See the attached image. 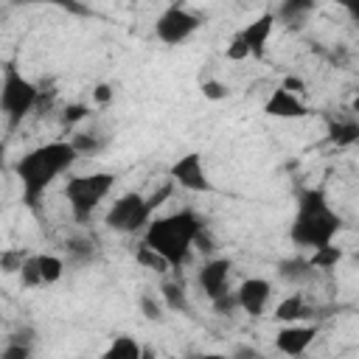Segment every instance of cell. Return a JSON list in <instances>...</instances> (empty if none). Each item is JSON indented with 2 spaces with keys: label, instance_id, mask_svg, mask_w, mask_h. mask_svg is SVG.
Listing matches in <instances>:
<instances>
[{
  "label": "cell",
  "instance_id": "obj_18",
  "mask_svg": "<svg viewBox=\"0 0 359 359\" xmlns=\"http://www.w3.org/2000/svg\"><path fill=\"white\" fill-rule=\"evenodd\" d=\"M160 294H163V303H165L171 311H182V314H188V311H191L182 283H177V280H165V283H163V289H160Z\"/></svg>",
  "mask_w": 359,
  "mask_h": 359
},
{
  "label": "cell",
  "instance_id": "obj_12",
  "mask_svg": "<svg viewBox=\"0 0 359 359\" xmlns=\"http://www.w3.org/2000/svg\"><path fill=\"white\" fill-rule=\"evenodd\" d=\"M314 337H317V328L314 325H297V323H292V325H283L278 331L275 348L280 353H286V356H300L314 342Z\"/></svg>",
  "mask_w": 359,
  "mask_h": 359
},
{
  "label": "cell",
  "instance_id": "obj_36",
  "mask_svg": "<svg viewBox=\"0 0 359 359\" xmlns=\"http://www.w3.org/2000/svg\"><path fill=\"white\" fill-rule=\"evenodd\" d=\"M196 359H233V356H224V353H202Z\"/></svg>",
  "mask_w": 359,
  "mask_h": 359
},
{
  "label": "cell",
  "instance_id": "obj_24",
  "mask_svg": "<svg viewBox=\"0 0 359 359\" xmlns=\"http://www.w3.org/2000/svg\"><path fill=\"white\" fill-rule=\"evenodd\" d=\"M20 283L25 289H34V286H42V278H39V269H36V255H28L22 269H20Z\"/></svg>",
  "mask_w": 359,
  "mask_h": 359
},
{
  "label": "cell",
  "instance_id": "obj_22",
  "mask_svg": "<svg viewBox=\"0 0 359 359\" xmlns=\"http://www.w3.org/2000/svg\"><path fill=\"white\" fill-rule=\"evenodd\" d=\"M0 359H31V342L28 339H20V334H14L11 342L3 348Z\"/></svg>",
  "mask_w": 359,
  "mask_h": 359
},
{
  "label": "cell",
  "instance_id": "obj_34",
  "mask_svg": "<svg viewBox=\"0 0 359 359\" xmlns=\"http://www.w3.org/2000/svg\"><path fill=\"white\" fill-rule=\"evenodd\" d=\"M59 6H62L65 11H70V14H79V17H87V14H90V8L81 6V3H70V0H67V3H59Z\"/></svg>",
  "mask_w": 359,
  "mask_h": 359
},
{
  "label": "cell",
  "instance_id": "obj_9",
  "mask_svg": "<svg viewBox=\"0 0 359 359\" xmlns=\"http://www.w3.org/2000/svg\"><path fill=\"white\" fill-rule=\"evenodd\" d=\"M168 174H171V182L182 185V188H188V191H210V188H213L210 180H208V171H205V165H202V157H199L196 151L180 157V160L171 165Z\"/></svg>",
  "mask_w": 359,
  "mask_h": 359
},
{
  "label": "cell",
  "instance_id": "obj_4",
  "mask_svg": "<svg viewBox=\"0 0 359 359\" xmlns=\"http://www.w3.org/2000/svg\"><path fill=\"white\" fill-rule=\"evenodd\" d=\"M39 101V90L34 81H28L14 62L6 65L3 70V81H0V112H6L8 126H20L22 118L36 107Z\"/></svg>",
  "mask_w": 359,
  "mask_h": 359
},
{
  "label": "cell",
  "instance_id": "obj_19",
  "mask_svg": "<svg viewBox=\"0 0 359 359\" xmlns=\"http://www.w3.org/2000/svg\"><path fill=\"white\" fill-rule=\"evenodd\" d=\"M36 269H39V278L42 283H56L62 275H65V261L59 255H36Z\"/></svg>",
  "mask_w": 359,
  "mask_h": 359
},
{
  "label": "cell",
  "instance_id": "obj_11",
  "mask_svg": "<svg viewBox=\"0 0 359 359\" xmlns=\"http://www.w3.org/2000/svg\"><path fill=\"white\" fill-rule=\"evenodd\" d=\"M230 258H210L208 264H202L196 280L202 286V292L210 297V300H219L222 294H227V278H230Z\"/></svg>",
  "mask_w": 359,
  "mask_h": 359
},
{
  "label": "cell",
  "instance_id": "obj_17",
  "mask_svg": "<svg viewBox=\"0 0 359 359\" xmlns=\"http://www.w3.org/2000/svg\"><path fill=\"white\" fill-rule=\"evenodd\" d=\"M300 317H306V303H303L300 294H289V297L280 300L278 309H275V320H280V323H286V325L297 323Z\"/></svg>",
  "mask_w": 359,
  "mask_h": 359
},
{
  "label": "cell",
  "instance_id": "obj_27",
  "mask_svg": "<svg viewBox=\"0 0 359 359\" xmlns=\"http://www.w3.org/2000/svg\"><path fill=\"white\" fill-rule=\"evenodd\" d=\"M67 252L76 258V261H90L93 258V244L87 238H70L67 241Z\"/></svg>",
  "mask_w": 359,
  "mask_h": 359
},
{
  "label": "cell",
  "instance_id": "obj_26",
  "mask_svg": "<svg viewBox=\"0 0 359 359\" xmlns=\"http://www.w3.org/2000/svg\"><path fill=\"white\" fill-rule=\"evenodd\" d=\"M70 146L76 149V154H93V151H98L101 149V140L93 135V132H84V135H76L73 140H70Z\"/></svg>",
  "mask_w": 359,
  "mask_h": 359
},
{
  "label": "cell",
  "instance_id": "obj_8",
  "mask_svg": "<svg viewBox=\"0 0 359 359\" xmlns=\"http://www.w3.org/2000/svg\"><path fill=\"white\" fill-rule=\"evenodd\" d=\"M199 25H202V22H199V17H196L194 11H188L182 3H171V6H165L163 14L157 17L154 34H157V39L165 42V45H180V42H185L188 36H194Z\"/></svg>",
  "mask_w": 359,
  "mask_h": 359
},
{
  "label": "cell",
  "instance_id": "obj_21",
  "mask_svg": "<svg viewBox=\"0 0 359 359\" xmlns=\"http://www.w3.org/2000/svg\"><path fill=\"white\" fill-rule=\"evenodd\" d=\"M339 258H342V250L334 247V244H328V247L314 250L311 258H309V264H311V269H331V266L339 264Z\"/></svg>",
  "mask_w": 359,
  "mask_h": 359
},
{
  "label": "cell",
  "instance_id": "obj_35",
  "mask_svg": "<svg viewBox=\"0 0 359 359\" xmlns=\"http://www.w3.org/2000/svg\"><path fill=\"white\" fill-rule=\"evenodd\" d=\"M233 359H261V356H258V351H255V348L241 345V348L236 351V356H233Z\"/></svg>",
  "mask_w": 359,
  "mask_h": 359
},
{
  "label": "cell",
  "instance_id": "obj_32",
  "mask_svg": "<svg viewBox=\"0 0 359 359\" xmlns=\"http://www.w3.org/2000/svg\"><path fill=\"white\" fill-rule=\"evenodd\" d=\"M280 87H283L286 93H292V95H297V93H300V90H303L306 84H303V79H300V76H286Z\"/></svg>",
  "mask_w": 359,
  "mask_h": 359
},
{
  "label": "cell",
  "instance_id": "obj_7",
  "mask_svg": "<svg viewBox=\"0 0 359 359\" xmlns=\"http://www.w3.org/2000/svg\"><path fill=\"white\" fill-rule=\"evenodd\" d=\"M149 219H151L149 202L143 194H135V191L118 196L107 210V227L115 233H137L149 224Z\"/></svg>",
  "mask_w": 359,
  "mask_h": 359
},
{
  "label": "cell",
  "instance_id": "obj_37",
  "mask_svg": "<svg viewBox=\"0 0 359 359\" xmlns=\"http://www.w3.org/2000/svg\"><path fill=\"white\" fill-rule=\"evenodd\" d=\"M6 168V143L0 140V171Z\"/></svg>",
  "mask_w": 359,
  "mask_h": 359
},
{
  "label": "cell",
  "instance_id": "obj_33",
  "mask_svg": "<svg viewBox=\"0 0 359 359\" xmlns=\"http://www.w3.org/2000/svg\"><path fill=\"white\" fill-rule=\"evenodd\" d=\"M93 98H95L98 104H109V101H112V87H109V84H98V87L93 90Z\"/></svg>",
  "mask_w": 359,
  "mask_h": 359
},
{
  "label": "cell",
  "instance_id": "obj_5",
  "mask_svg": "<svg viewBox=\"0 0 359 359\" xmlns=\"http://www.w3.org/2000/svg\"><path fill=\"white\" fill-rule=\"evenodd\" d=\"M112 185H115V174H109V171H93V174L70 177L65 185V196L70 202L76 222H87L90 213L101 205V199L112 191Z\"/></svg>",
  "mask_w": 359,
  "mask_h": 359
},
{
  "label": "cell",
  "instance_id": "obj_29",
  "mask_svg": "<svg viewBox=\"0 0 359 359\" xmlns=\"http://www.w3.org/2000/svg\"><path fill=\"white\" fill-rule=\"evenodd\" d=\"M202 95H205V98H210V101H222V98H227V95H230V90H227V84L208 79V81H202Z\"/></svg>",
  "mask_w": 359,
  "mask_h": 359
},
{
  "label": "cell",
  "instance_id": "obj_1",
  "mask_svg": "<svg viewBox=\"0 0 359 359\" xmlns=\"http://www.w3.org/2000/svg\"><path fill=\"white\" fill-rule=\"evenodd\" d=\"M76 160H79V154L70 146V140H50L45 146L25 151L14 163V174L22 185V202L31 210H36V205H39L42 194L50 188V182L59 174H65Z\"/></svg>",
  "mask_w": 359,
  "mask_h": 359
},
{
  "label": "cell",
  "instance_id": "obj_23",
  "mask_svg": "<svg viewBox=\"0 0 359 359\" xmlns=\"http://www.w3.org/2000/svg\"><path fill=\"white\" fill-rule=\"evenodd\" d=\"M135 258H137V264H143L146 269H154V272H165V269H168V264H165L154 250H149L146 244H140V247H137Z\"/></svg>",
  "mask_w": 359,
  "mask_h": 359
},
{
  "label": "cell",
  "instance_id": "obj_10",
  "mask_svg": "<svg viewBox=\"0 0 359 359\" xmlns=\"http://www.w3.org/2000/svg\"><path fill=\"white\" fill-rule=\"evenodd\" d=\"M233 294H236V303L241 311H247L250 317H261L269 297H272V286L264 278H247L238 286V292H233Z\"/></svg>",
  "mask_w": 359,
  "mask_h": 359
},
{
  "label": "cell",
  "instance_id": "obj_38",
  "mask_svg": "<svg viewBox=\"0 0 359 359\" xmlns=\"http://www.w3.org/2000/svg\"><path fill=\"white\" fill-rule=\"evenodd\" d=\"M140 359H157V353H154L151 348H143V353H140Z\"/></svg>",
  "mask_w": 359,
  "mask_h": 359
},
{
  "label": "cell",
  "instance_id": "obj_31",
  "mask_svg": "<svg viewBox=\"0 0 359 359\" xmlns=\"http://www.w3.org/2000/svg\"><path fill=\"white\" fill-rule=\"evenodd\" d=\"M213 309H216L219 314H230L233 309H238V303H236V294H233V292L222 294L219 300H213Z\"/></svg>",
  "mask_w": 359,
  "mask_h": 359
},
{
  "label": "cell",
  "instance_id": "obj_6",
  "mask_svg": "<svg viewBox=\"0 0 359 359\" xmlns=\"http://www.w3.org/2000/svg\"><path fill=\"white\" fill-rule=\"evenodd\" d=\"M272 28H275V14H272V11L261 14L258 20L247 22V28H241V31L233 36V42L227 45L224 56L233 59V62H241V59H247V56H258V59H261L264 50H266V42H269V36H272Z\"/></svg>",
  "mask_w": 359,
  "mask_h": 359
},
{
  "label": "cell",
  "instance_id": "obj_30",
  "mask_svg": "<svg viewBox=\"0 0 359 359\" xmlns=\"http://www.w3.org/2000/svg\"><path fill=\"white\" fill-rule=\"evenodd\" d=\"M81 118H87V107H84V104H67V107H65V115H62V123L70 126V123H76V121H81Z\"/></svg>",
  "mask_w": 359,
  "mask_h": 359
},
{
  "label": "cell",
  "instance_id": "obj_16",
  "mask_svg": "<svg viewBox=\"0 0 359 359\" xmlns=\"http://www.w3.org/2000/svg\"><path fill=\"white\" fill-rule=\"evenodd\" d=\"M140 353H143V345L135 337H118L101 353V359H140Z\"/></svg>",
  "mask_w": 359,
  "mask_h": 359
},
{
  "label": "cell",
  "instance_id": "obj_25",
  "mask_svg": "<svg viewBox=\"0 0 359 359\" xmlns=\"http://www.w3.org/2000/svg\"><path fill=\"white\" fill-rule=\"evenodd\" d=\"M25 252L22 250H6V252H0V269L3 272H20L22 269V264H25Z\"/></svg>",
  "mask_w": 359,
  "mask_h": 359
},
{
  "label": "cell",
  "instance_id": "obj_15",
  "mask_svg": "<svg viewBox=\"0 0 359 359\" xmlns=\"http://www.w3.org/2000/svg\"><path fill=\"white\" fill-rule=\"evenodd\" d=\"M311 11H314V0H286V3H280L275 17L283 20L286 25H300Z\"/></svg>",
  "mask_w": 359,
  "mask_h": 359
},
{
  "label": "cell",
  "instance_id": "obj_20",
  "mask_svg": "<svg viewBox=\"0 0 359 359\" xmlns=\"http://www.w3.org/2000/svg\"><path fill=\"white\" fill-rule=\"evenodd\" d=\"M328 132H331V140H334L337 146H351V143H356V137H359L356 121H337V123L328 126Z\"/></svg>",
  "mask_w": 359,
  "mask_h": 359
},
{
  "label": "cell",
  "instance_id": "obj_13",
  "mask_svg": "<svg viewBox=\"0 0 359 359\" xmlns=\"http://www.w3.org/2000/svg\"><path fill=\"white\" fill-rule=\"evenodd\" d=\"M264 112H266V115H272V118H306V115H309L306 104H303L297 95L286 93L283 87H278V90L266 98Z\"/></svg>",
  "mask_w": 359,
  "mask_h": 359
},
{
  "label": "cell",
  "instance_id": "obj_14",
  "mask_svg": "<svg viewBox=\"0 0 359 359\" xmlns=\"http://www.w3.org/2000/svg\"><path fill=\"white\" fill-rule=\"evenodd\" d=\"M278 275H280L283 280H289V283H303V280H309V278L314 275V269H311L309 258L294 255V258H286V261L278 264Z\"/></svg>",
  "mask_w": 359,
  "mask_h": 359
},
{
  "label": "cell",
  "instance_id": "obj_3",
  "mask_svg": "<svg viewBox=\"0 0 359 359\" xmlns=\"http://www.w3.org/2000/svg\"><path fill=\"white\" fill-rule=\"evenodd\" d=\"M339 227H342V219L331 210L323 188H309L300 194L297 213L289 227V236L294 244L311 247V250L328 247V244H334V236L339 233Z\"/></svg>",
  "mask_w": 359,
  "mask_h": 359
},
{
  "label": "cell",
  "instance_id": "obj_28",
  "mask_svg": "<svg viewBox=\"0 0 359 359\" xmlns=\"http://www.w3.org/2000/svg\"><path fill=\"white\" fill-rule=\"evenodd\" d=\"M140 311L146 320H157V323L163 320V306L157 303L154 294H140Z\"/></svg>",
  "mask_w": 359,
  "mask_h": 359
},
{
  "label": "cell",
  "instance_id": "obj_2",
  "mask_svg": "<svg viewBox=\"0 0 359 359\" xmlns=\"http://www.w3.org/2000/svg\"><path fill=\"white\" fill-rule=\"evenodd\" d=\"M202 227H205L202 219L194 210L185 208V210H177L171 216L151 219L146 233H143V244L149 250H154L168 264V269H180L188 261L194 238Z\"/></svg>",
  "mask_w": 359,
  "mask_h": 359
}]
</instances>
